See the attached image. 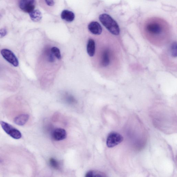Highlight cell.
Returning <instances> with one entry per match:
<instances>
[{
	"label": "cell",
	"instance_id": "2e32d148",
	"mask_svg": "<svg viewBox=\"0 0 177 177\" xmlns=\"http://www.w3.org/2000/svg\"><path fill=\"white\" fill-rule=\"evenodd\" d=\"M50 164L53 168L56 169H59L60 166L59 163L55 159L51 158L50 160Z\"/></svg>",
	"mask_w": 177,
	"mask_h": 177
},
{
	"label": "cell",
	"instance_id": "7a4b0ae2",
	"mask_svg": "<svg viewBox=\"0 0 177 177\" xmlns=\"http://www.w3.org/2000/svg\"><path fill=\"white\" fill-rule=\"evenodd\" d=\"M0 124L4 130L14 139L18 140L21 138L20 131L10 124L2 121L0 122Z\"/></svg>",
	"mask_w": 177,
	"mask_h": 177
},
{
	"label": "cell",
	"instance_id": "8fae6325",
	"mask_svg": "<svg viewBox=\"0 0 177 177\" xmlns=\"http://www.w3.org/2000/svg\"><path fill=\"white\" fill-rule=\"evenodd\" d=\"M87 52L90 56L92 57L94 55L96 50V44L94 40H88L87 45Z\"/></svg>",
	"mask_w": 177,
	"mask_h": 177
},
{
	"label": "cell",
	"instance_id": "5b68a950",
	"mask_svg": "<svg viewBox=\"0 0 177 177\" xmlns=\"http://www.w3.org/2000/svg\"><path fill=\"white\" fill-rule=\"evenodd\" d=\"M146 28L147 32L154 35H159L163 31L162 25L157 22H149L146 25Z\"/></svg>",
	"mask_w": 177,
	"mask_h": 177
},
{
	"label": "cell",
	"instance_id": "ac0fdd59",
	"mask_svg": "<svg viewBox=\"0 0 177 177\" xmlns=\"http://www.w3.org/2000/svg\"><path fill=\"white\" fill-rule=\"evenodd\" d=\"M8 32L6 29L4 28L0 29V38H3L7 34Z\"/></svg>",
	"mask_w": 177,
	"mask_h": 177
},
{
	"label": "cell",
	"instance_id": "ba28073f",
	"mask_svg": "<svg viewBox=\"0 0 177 177\" xmlns=\"http://www.w3.org/2000/svg\"><path fill=\"white\" fill-rule=\"evenodd\" d=\"M88 30L94 35L101 34L102 32V28L100 25L97 22H92L88 25Z\"/></svg>",
	"mask_w": 177,
	"mask_h": 177
},
{
	"label": "cell",
	"instance_id": "d6986e66",
	"mask_svg": "<svg viewBox=\"0 0 177 177\" xmlns=\"http://www.w3.org/2000/svg\"><path fill=\"white\" fill-rule=\"evenodd\" d=\"M47 5L53 6L54 4V0H45Z\"/></svg>",
	"mask_w": 177,
	"mask_h": 177
},
{
	"label": "cell",
	"instance_id": "9c48e42d",
	"mask_svg": "<svg viewBox=\"0 0 177 177\" xmlns=\"http://www.w3.org/2000/svg\"><path fill=\"white\" fill-rule=\"evenodd\" d=\"M29 117V115L28 114H21L15 118L14 122L17 125L23 126L28 122Z\"/></svg>",
	"mask_w": 177,
	"mask_h": 177
},
{
	"label": "cell",
	"instance_id": "9a60e30c",
	"mask_svg": "<svg viewBox=\"0 0 177 177\" xmlns=\"http://www.w3.org/2000/svg\"><path fill=\"white\" fill-rule=\"evenodd\" d=\"M52 53L54 54L56 57L59 60H60L61 58V56L60 50L57 47H53L51 49Z\"/></svg>",
	"mask_w": 177,
	"mask_h": 177
},
{
	"label": "cell",
	"instance_id": "8992f818",
	"mask_svg": "<svg viewBox=\"0 0 177 177\" xmlns=\"http://www.w3.org/2000/svg\"><path fill=\"white\" fill-rule=\"evenodd\" d=\"M20 7L24 12L29 13L34 10L35 0H21Z\"/></svg>",
	"mask_w": 177,
	"mask_h": 177
},
{
	"label": "cell",
	"instance_id": "30bf717a",
	"mask_svg": "<svg viewBox=\"0 0 177 177\" xmlns=\"http://www.w3.org/2000/svg\"><path fill=\"white\" fill-rule=\"evenodd\" d=\"M62 19L68 22H72L74 19L75 15L71 11L67 10H63L61 14Z\"/></svg>",
	"mask_w": 177,
	"mask_h": 177
},
{
	"label": "cell",
	"instance_id": "4fadbf2b",
	"mask_svg": "<svg viewBox=\"0 0 177 177\" xmlns=\"http://www.w3.org/2000/svg\"><path fill=\"white\" fill-rule=\"evenodd\" d=\"M29 14L31 20L34 22H38L42 19V13L39 10H34Z\"/></svg>",
	"mask_w": 177,
	"mask_h": 177
},
{
	"label": "cell",
	"instance_id": "3957f363",
	"mask_svg": "<svg viewBox=\"0 0 177 177\" xmlns=\"http://www.w3.org/2000/svg\"><path fill=\"white\" fill-rule=\"evenodd\" d=\"M123 140V137L120 134L112 132L108 135L106 144L109 148H112L121 143Z\"/></svg>",
	"mask_w": 177,
	"mask_h": 177
},
{
	"label": "cell",
	"instance_id": "e0dca14e",
	"mask_svg": "<svg viewBox=\"0 0 177 177\" xmlns=\"http://www.w3.org/2000/svg\"><path fill=\"white\" fill-rule=\"evenodd\" d=\"M171 52L172 56L176 57L177 56V45L176 42L174 43L172 45Z\"/></svg>",
	"mask_w": 177,
	"mask_h": 177
},
{
	"label": "cell",
	"instance_id": "7c38bea8",
	"mask_svg": "<svg viewBox=\"0 0 177 177\" xmlns=\"http://www.w3.org/2000/svg\"><path fill=\"white\" fill-rule=\"evenodd\" d=\"M110 52L108 50H106L103 52L102 56L101 64L103 66L106 67L110 63Z\"/></svg>",
	"mask_w": 177,
	"mask_h": 177
},
{
	"label": "cell",
	"instance_id": "52a82bcc",
	"mask_svg": "<svg viewBox=\"0 0 177 177\" xmlns=\"http://www.w3.org/2000/svg\"><path fill=\"white\" fill-rule=\"evenodd\" d=\"M51 136L52 139L56 141H61L65 139L67 136V133L65 129L58 128L53 131Z\"/></svg>",
	"mask_w": 177,
	"mask_h": 177
},
{
	"label": "cell",
	"instance_id": "6da1fadb",
	"mask_svg": "<svg viewBox=\"0 0 177 177\" xmlns=\"http://www.w3.org/2000/svg\"><path fill=\"white\" fill-rule=\"evenodd\" d=\"M99 19L102 24L112 34H119L120 30L118 25L110 15L104 14L100 16Z\"/></svg>",
	"mask_w": 177,
	"mask_h": 177
},
{
	"label": "cell",
	"instance_id": "5bb4252c",
	"mask_svg": "<svg viewBox=\"0 0 177 177\" xmlns=\"http://www.w3.org/2000/svg\"><path fill=\"white\" fill-rule=\"evenodd\" d=\"M106 174L100 171H90L86 174V177H106Z\"/></svg>",
	"mask_w": 177,
	"mask_h": 177
},
{
	"label": "cell",
	"instance_id": "277c9868",
	"mask_svg": "<svg viewBox=\"0 0 177 177\" xmlns=\"http://www.w3.org/2000/svg\"><path fill=\"white\" fill-rule=\"evenodd\" d=\"M1 54L4 59L14 66L17 67L19 65V61L17 57L10 50L2 49L1 51Z\"/></svg>",
	"mask_w": 177,
	"mask_h": 177
}]
</instances>
